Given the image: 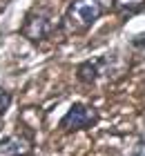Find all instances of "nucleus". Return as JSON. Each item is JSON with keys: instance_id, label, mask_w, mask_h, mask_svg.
Listing matches in <instances>:
<instances>
[{"instance_id": "nucleus-1", "label": "nucleus", "mask_w": 145, "mask_h": 156, "mask_svg": "<svg viewBox=\"0 0 145 156\" xmlns=\"http://www.w3.org/2000/svg\"><path fill=\"white\" fill-rule=\"evenodd\" d=\"M98 123V109L92 107L87 103H74L69 107V112L63 116L60 120V129L63 132H81V129H89Z\"/></svg>"}, {"instance_id": "nucleus-2", "label": "nucleus", "mask_w": 145, "mask_h": 156, "mask_svg": "<svg viewBox=\"0 0 145 156\" xmlns=\"http://www.w3.org/2000/svg\"><path fill=\"white\" fill-rule=\"evenodd\" d=\"M103 16V2L100 0H74L67 9V20H71L76 27L87 29Z\"/></svg>"}, {"instance_id": "nucleus-3", "label": "nucleus", "mask_w": 145, "mask_h": 156, "mask_svg": "<svg viewBox=\"0 0 145 156\" xmlns=\"http://www.w3.org/2000/svg\"><path fill=\"white\" fill-rule=\"evenodd\" d=\"M52 29L54 27H52L49 16H45V13H31V16L27 18L25 27H23V36L29 38L31 42H40L52 34Z\"/></svg>"}, {"instance_id": "nucleus-4", "label": "nucleus", "mask_w": 145, "mask_h": 156, "mask_svg": "<svg viewBox=\"0 0 145 156\" xmlns=\"http://www.w3.org/2000/svg\"><path fill=\"white\" fill-rule=\"evenodd\" d=\"M103 65H107V58L103 56V58H92V60H85L78 65L76 69V76L81 83H94L96 78L100 76V72H103Z\"/></svg>"}, {"instance_id": "nucleus-5", "label": "nucleus", "mask_w": 145, "mask_h": 156, "mask_svg": "<svg viewBox=\"0 0 145 156\" xmlns=\"http://www.w3.org/2000/svg\"><path fill=\"white\" fill-rule=\"evenodd\" d=\"M29 152H31V140L25 138V136H11V138L0 140V154H7V156H25Z\"/></svg>"}, {"instance_id": "nucleus-6", "label": "nucleus", "mask_w": 145, "mask_h": 156, "mask_svg": "<svg viewBox=\"0 0 145 156\" xmlns=\"http://www.w3.org/2000/svg\"><path fill=\"white\" fill-rule=\"evenodd\" d=\"M145 0H114V9L118 11H141Z\"/></svg>"}, {"instance_id": "nucleus-7", "label": "nucleus", "mask_w": 145, "mask_h": 156, "mask_svg": "<svg viewBox=\"0 0 145 156\" xmlns=\"http://www.w3.org/2000/svg\"><path fill=\"white\" fill-rule=\"evenodd\" d=\"M11 105V94L7 91L5 87H0V114H5Z\"/></svg>"}, {"instance_id": "nucleus-8", "label": "nucleus", "mask_w": 145, "mask_h": 156, "mask_svg": "<svg viewBox=\"0 0 145 156\" xmlns=\"http://www.w3.org/2000/svg\"><path fill=\"white\" fill-rule=\"evenodd\" d=\"M132 45L145 49V34H141V36H134V38H132Z\"/></svg>"}]
</instances>
